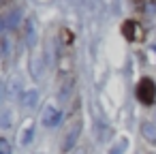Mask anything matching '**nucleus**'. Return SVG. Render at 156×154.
Masks as SVG:
<instances>
[{
	"instance_id": "9",
	"label": "nucleus",
	"mask_w": 156,
	"mask_h": 154,
	"mask_svg": "<svg viewBox=\"0 0 156 154\" xmlns=\"http://www.w3.org/2000/svg\"><path fill=\"white\" fill-rule=\"evenodd\" d=\"M0 154H11V148H9L7 139H0Z\"/></svg>"
},
{
	"instance_id": "1",
	"label": "nucleus",
	"mask_w": 156,
	"mask_h": 154,
	"mask_svg": "<svg viewBox=\"0 0 156 154\" xmlns=\"http://www.w3.org/2000/svg\"><path fill=\"white\" fill-rule=\"evenodd\" d=\"M135 94H137V98H139L143 105H152V103L156 101V84H154V79L143 77V79L139 81Z\"/></svg>"
},
{
	"instance_id": "4",
	"label": "nucleus",
	"mask_w": 156,
	"mask_h": 154,
	"mask_svg": "<svg viewBox=\"0 0 156 154\" xmlns=\"http://www.w3.org/2000/svg\"><path fill=\"white\" fill-rule=\"evenodd\" d=\"M60 118H62L60 109H56V107H47L45 113H43V124H45V126H58V124H60Z\"/></svg>"
},
{
	"instance_id": "6",
	"label": "nucleus",
	"mask_w": 156,
	"mask_h": 154,
	"mask_svg": "<svg viewBox=\"0 0 156 154\" xmlns=\"http://www.w3.org/2000/svg\"><path fill=\"white\" fill-rule=\"evenodd\" d=\"M32 131H34V126H32V122H28L26 128L22 131V143H28V141L32 139Z\"/></svg>"
},
{
	"instance_id": "10",
	"label": "nucleus",
	"mask_w": 156,
	"mask_h": 154,
	"mask_svg": "<svg viewBox=\"0 0 156 154\" xmlns=\"http://www.w3.org/2000/svg\"><path fill=\"white\" fill-rule=\"evenodd\" d=\"M73 154H86V150H75Z\"/></svg>"
},
{
	"instance_id": "2",
	"label": "nucleus",
	"mask_w": 156,
	"mask_h": 154,
	"mask_svg": "<svg viewBox=\"0 0 156 154\" xmlns=\"http://www.w3.org/2000/svg\"><path fill=\"white\" fill-rule=\"evenodd\" d=\"M122 34L128 41H141L143 39V28L137 24V20H126L122 24Z\"/></svg>"
},
{
	"instance_id": "8",
	"label": "nucleus",
	"mask_w": 156,
	"mask_h": 154,
	"mask_svg": "<svg viewBox=\"0 0 156 154\" xmlns=\"http://www.w3.org/2000/svg\"><path fill=\"white\" fill-rule=\"evenodd\" d=\"M62 41H64V45L73 43V32H71V30H66V28H62Z\"/></svg>"
},
{
	"instance_id": "7",
	"label": "nucleus",
	"mask_w": 156,
	"mask_h": 154,
	"mask_svg": "<svg viewBox=\"0 0 156 154\" xmlns=\"http://www.w3.org/2000/svg\"><path fill=\"white\" fill-rule=\"evenodd\" d=\"M22 101H24V105H28V107H32V105H34V101H37V92H34V90H30V92H26Z\"/></svg>"
},
{
	"instance_id": "5",
	"label": "nucleus",
	"mask_w": 156,
	"mask_h": 154,
	"mask_svg": "<svg viewBox=\"0 0 156 154\" xmlns=\"http://www.w3.org/2000/svg\"><path fill=\"white\" fill-rule=\"evenodd\" d=\"M141 135L150 141V143H156V126L152 122H143L141 124Z\"/></svg>"
},
{
	"instance_id": "3",
	"label": "nucleus",
	"mask_w": 156,
	"mask_h": 154,
	"mask_svg": "<svg viewBox=\"0 0 156 154\" xmlns=\"http://www.w3.org/2000/svg\"><path fill=\"white\" fill-rule=\"evenodd\" d=\"M79 131H81V122L79 120H75V124H73V128L64 135V141H62V150L66 152V150H71L73 145H75V141H77V137H79Z\"/></svg>"
}]
</instances>
